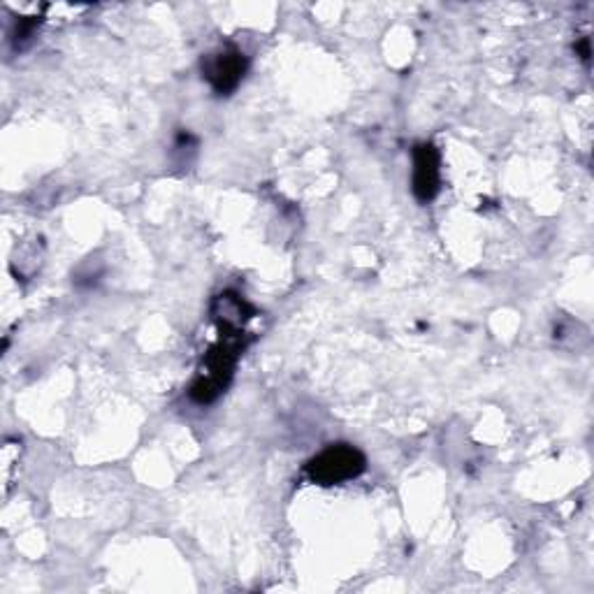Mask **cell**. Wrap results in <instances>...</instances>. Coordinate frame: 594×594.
<instances>
[{
	"label": "cell",
	"instance_id": "cell-3",
	"mask_svg": "<svg viewBox=\"0 0 594 594\" xmlns=\"http://www.w3.org/2000/svg\"><path fill=\"white\" fill-rule=\"evenodd\" d=\"M202 75L216 96H230L247 75V57L235 47L219 49L202 59Z\"/></svg>",
	"mask_w": 594,
	"mask_h": 594
},
{
	"label": "cell",
	"instance_id": "cell-5",
	"mask_svg": "<svg viewBox=\"0 0 594 594\" xmlns=\"http://www.w3.org/2000/svg\"><path fill=\"white\" fill-rule=\"evenodd\" d=\"M254 314H256L254 307L247 300H241V297L232 290L221 293L211 305V316L216 323H219V328H241L245 330V323L251 320Z\"/></svg>",
	"mask_w": 594,
	"mask_h": 594
},
{
	"label": "cell",
	"instance_id": "cell-1",
	"mask_svg": "<svg viewBox=\"0 0 594 594\" xmlns=\"http://www.w3.org/2000/svg\"><path fill=\"white\" fill-rule=\"evenodd\" d=\"M219 330H221L219 341L207 350L202 372L194 382L191 393H188L196 404H211L221 397V393H226L241 350L247 346L245 341L247 335L241 328H219Z\"/></svg>",
	"mask_w": 594,
	"mask_h": 594
},
{
	"label": "cell",
	"instance_id": "cell-2",
	"mask_svg": "<svg viewBox=\"0 0 594 594\" xmlns=\"http://www.w3.org/2000/svg\"><path fill=\"white\" fill-rule=\"evenodd\" d=\"M367 469L365 455L348 444H333L305 465V474L318 485H339L358 478Z\"/></svg>",
	"mask_w": 594,
	"mask_h": 594
},
{
	"label": "cell",
	"instance_id": "cell-4",
	"mask_svg": "<svg viewBox=\"0 0 594 594\" xmlns=\"http://www.w3.org/2000/svg\"><path fill=\"white\" fill-rule=\"evenodd\" d=\"M442 158L435 145L420 142L414 147V177H412V191L418 202L435 200L442 184Z\"/></svg>",
	"mask_w": 594,
	"mask_h": 594
},
{
	"label": "cell",
	"instance_id": "cell-6",
	"mask_svg": "<svg viewBox=\"0 0 594 594\" xmlns=\"http://www.w3.org/2000/svg\"><path fill=\"white\" fill-rule=\"evenodd\" d=\"M578 51H581V59H583V61H590V42H587V40H583V42L578 44Z\"/></svg>",
	"mask_w": 594,
	"mask_h": 594
}]
</instances>
